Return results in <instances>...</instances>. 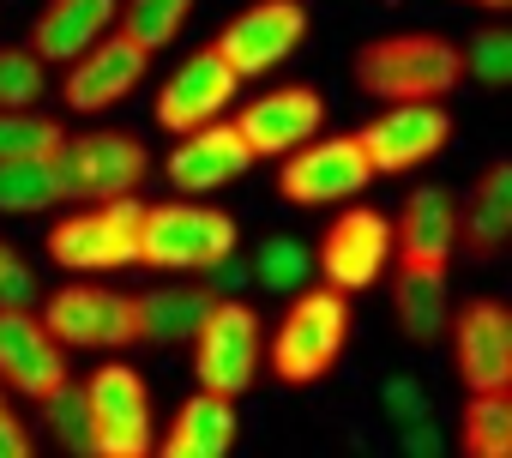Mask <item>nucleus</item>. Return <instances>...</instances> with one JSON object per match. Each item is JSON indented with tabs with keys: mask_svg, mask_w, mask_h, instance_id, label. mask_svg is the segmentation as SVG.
<instances>
[{
	"mask_svg": "<svg viewBox=\"0 0 512 458\" xmlns=\"http://www.w3.org/2000/svg\"><path fill=\"white\" fill-rule=\"evenodd\" d=\"M55 175H61V199L97 205L133 193L151 175V151L133 133H79L55 145Z\"/></svg>",
	"mask_w": 512,
	"mask_h": 458,
	"instance_id": "obj_7",
	"label": "nucleus"
},
{
	"mask_svg": "<svg viewBox=\"0 0 512 458\" xmlns=\"http://www.w3.org/2000/svg\"><path fill=\"white\" fill-rule=\"evenodd\" d=\"M452 326V362L464 392H506L512 386V314L494 296L464 302L458 314H446Z\"/></svg>",
	"mask_w": 512,
	"mask_h": 458,
	"instance_id": "obj_11",
	"label": "nucleus"
},
{
	"mask_svg": "<svg viewBox=\"0 0 512 458\" xmlns=\"http://www.w3.org/2000/svg\"><path fill=\"white\" fill-rule=\"evenodd\" d=\"M386 266H392V217L374 205H350L320 242V278L350 296V290L380 284Z\"/></svg>",
	"mask_w": 512,
	"mask_h": 458,
	"instance_id": "obj_14",
	"label": "nucleus"
},
{
	"mask_svg": "<svg viewBox=\"0 0 512 458\" xmlns=\"http://www.w3.org/2000/svg\"><path fill=\"white\" fill-rule=\"evenodd\" d=\"M139 223H145V205L133 193L79 205L73 217H61L49 229V260L61 272H115V266H133L139 260Z\"/></svg>",
	"mask_w": 512,
	"mask_h": 458,
	"instance_id": "obj_5",
	"label": "nucleus"
},
{
	"mask_svg": "<svg viewBox=\"0 0 512 458\" xmlns=\"http://www.w3.org/2000/svg\"><path fill=\"white\" fill-rule=\"evenodd\" d=\"M386 410H392V422H416V416H428V398L416 380H386Z\"/></svg>",
	"mask_w": 512,
	"mask_h": 458,
	"instance_id": "obj_35",
	"label": "nucleus"
},
{
	"mask_svg": "<svg viewBox=\"0 0 512 458\" xmlns=\"http://www.w3.org/2000/svg\"><path fill=\"white\" fill-rule=\"evenodd\" d=\"M308 272H314V260H308V248L290 242V236H272V242L260 248V260H253V278H260L266 290H278V296H296V290L308 284Z\"/></svg>",
	"mask_w": 512,
	"mask_h": 458,
	"instance_id": "obj_29",
	"label": "nucleus"
},
{
	"mask_svg": "<svg viewBox=\"0 0 512 458\" xmlns=\"http://www.w3.org/2000/svg\"><path fill=\"white\" fill-rule=\"evenodd\" d=\"M31 422L19 416V404H13V392L0 386V458H31Z\"/></svg>",
	"mask_w": 512,
	"mask_h": 458,
	"instance_id": "obj_34",
	"label": "nucleus"
},
{
	"mask_svg": "<svg viewBox=\"0 0 512 458\" xmlns=\"http://www.w3.org/2000/svg\"><path fill=\"white\" fill-rule=\"evenodd\" d=\"M308 37V7L302 0H253L241 7L223 31H217V55L235 67V79H260L272 67H284Z\"/></svg>",
	"mask_w": 512,
	"mask_h": 458,
	"instance_id": "obj_8",
	"label": "nucleus"
},
{
	"mask_svg": "<svg viewBox=\"0 0 512 458\" xmlns=\"http://www.w3.org/2000/svg\"><path fill=\"white\" fill-rule=\"evenodd\" d=\"M61 205L55 157H7L0 163V211H49Z\"/></svg>",
	"mask_w": 512,
	"mask_h": 458,
	"instance_id": "obj_26",
	"label": "nucleus"
},
{
	"mask_svg": "<svg viewBox=\"0 0 512 458\" xmlns=\"http://www.w3.org/2000/svg\"><path fill=\"white\" fill-rule=\"evenodd\" d=\"M464 79V49L434 31H398L356 49V85L386 103H428Z\"/></svg>",
	"mask_w": 512,
	"mask_h": 458,
	"instance_id": "obj_1",
	"label": "nucleus"
},
{
	"mask_svg": "<svg viewBox=\"0 0 512 458\" xmlns=\"http://www.w3.org/2000/svg\"><path fill=\"white\" fill-rule=\"evenodd\" d=\"M61 380H67V344L43 326V314H31V302L0 308V386L43 404Z\"/></svg>",
	"mask_w": 512,
	"mask_h": 458,
	"instance_id": "obj_12",
	"label": "nucleus"
},
{
	"mask_svg": "<svg viewBox=\"0 0 512 458\" xmlns=\"http://www.w3.org/2000/svg\"><path fill=\"white\" fill-rule=\"evenodd\" d=\"M43 67L49 61H37L31 49H0V109H37V97H43Z\"/></svg>",
	"mask_w": 512,
	"mask_h": 458,
	"instance_id": "obj_31",
	"label": "nucleus"
},
{
	"mask_svg": "<svg viewBox=\"0 0 512 458\" xmlns=\"http://www.w3.org/2000/svg\"><path fill=\"white\" fill-rule=\"evenodd\" d=\"M320 121H326V97H320V91H308V85H278V91H266V97H253L229 127L241 133V145H247L253 157H290L302 139L320 133Z\"/></svg>",
	"mask_w": 512,
	"mask_h": 458,
	"instance_id": "obj_16",
	"label": "nucleus"
},
{
	"mask_svg": "<svg viewBox=\"0 0 512 458\" xmlns=\"http://www.w3.org/2000/svg\"><path fill=\"white\" fill-rule=\"evenodd\" d=\"M464 452L470 458L512 452V392H470L464 398Z\"/></svg>",
	"mask_w": 512,
	"mask_h": 458,
	"instance_id": "obj_27",
	"label": "nucleus"
},
{
	"mask_svg": "<svg viewBox=\"0 0 512 458\" xmlns=\"http://www.w3.org/2000/svg\"><path fill=\"white\" fill-rule=\"evenodd\" d=\"M392 254L398 266H434L446 272L458 254V199L446 187H416L392 223Z\"/></svg>",
	"mask_w": 512,
	"mask_h": 458,
	"instance_id": "obj_19",
	"label": "nucleus"
},
{
	"mask_svg": "<svg viewBox=\"0 0 512 458\" xmlns=\"http://www.w3.org/2000/svg\"><path fill=\"white\" fill-rule=\"evenodd\" d=\"M43 410H49V434L61 440V452H91V416H85V392L73 380H61L43 398Z\"/></svg>",
	"mask_w": 512,
	"mask_h": 458,
	"instance_id": "obj_30",
	"label": "nucleus"
},
{
	"mask_svg": "<svg viewBox=\"0 0 512 458\" xmlns=\"http://www.w3.org/2000/svg\"><path fill=\"white\" fill-rule=\"evenodd\" d=\"M229 446H235V398L199 386V392L175 410L169 434H163L151 452H163V458H223Z\"/></svg>",
	"mask_w": 512,
	"mask_h": 458,
	"instance_id": "obj_21",
	"label": "nucleus"
},
{
	"mask_svg": "<svg viewBox=\"0 0 512 458\" xmlns=\"http://www.w3.org/2000/svg\"><path fill=\"white\" fill-rule=\"evenodd\" d=\"M392 308H398V326H404V338H416V344L440 338V332H446V314H452L446 272H434V266H398Z\"/></svg>",
	"mask_w": 512,
	"mask_h": 458,
	"instance_id": "obj_24",
	"label": "nucleus"
},
{
	"mask_svg": "<svg viewBox=\"0 0 512 458\" xmlns=\"http://www.w3.org/2000/svg\"><path fill=\"white\" fill-rule=\"evenodd\" d=\"M464 67H470V79H482L488 91L506 85V79H512V31H500V25L476 31L470 49H464Z\"/></svg>",
	"mask_w": 512,
	"mask_h": 458,
	"instance_id": "obj_32",
	"label": "nucleus"
},
{
	"mask_svg": "<svg viewBox=\"0 0 512 458\" xmlns=\"http://www.w3.org/2000/svg\"><path fill=\"white\" fill-rule=\"evenodd\" d=\"M253 169V151L241 145V133L223 121H199V127H187V133H175V145H169V163H163V175L181 187V193H217V187H229V181H241Z\"/></svg>",
	"mask_w": 512,
	"mask_h": 458,
	"instance_id": "obj_18",
	"label": "nucleus"
},
{
	"mask_svg": "<svg viewBox=\"0 0 512 458\" xmlns=\"http://www.w3.org/2000/svg\"><path fill=\"white\" fill-rule=\"evenodd\" d=\"M235 242H241L235 217L199 199L145 205V223H139V260L157 272H217L235 254Z\"/></svg>",
	"mask_w": 512,
	"mask_h": 458,
	"instance_id": "obj_2",
	"label": "nucleus"
},
{
	"mask_svg": "<svg viewBox=\"0 0 512 458\" xmlns=\"http://www.w3.org/2000/svg\"><path fill=\"white\" fill-rule=\"evenodd\" d=\"M79 392H85L91 452H97V458H145V452L157 446V434H151L157 410H151V386H145L139 368H127V362H103V368L85 374Z\"/></svg>",
	"mask_w": 512,
	"mask_h": 458,
	"instance_id": "obj_4",
	"label": "nucleus"
},
{
	"mask_svg": "<svg viewBox=\"0 0 512 458\" xmlns=\"http://www.w3.org/2000/svg\"><path fill=\"white\" fill-rule=\"evenodd\" d=\"M368 181H380L356 145V133H338V139H302L278 175L284 199L290 205H332V199H356Z\"/></svg>",
	"mask_w": 512,
	"mask_h": 458,
	"instance_id": "obj_13",
	"label": "nucleus"
},
{
	"mask_svg": "<svg viewBox=\"0 0 512 458\" xmlns=\"http://www.w3.org/2000/svg\"><path fill=\"white\" fill-rule=\"evenodd\" d=\"M187 344H193L199 386L223 392V398H241L266 368V326H260V314H253L247 302H211Z\"/></svg>",
	"mask_w": 512,
	"mask_h": 458,
	"instance_id": "obj_6",
	"label": "nucleus"
},
{
	"mask_svg": "<svg viewBox=\"0 0 512 458\" xmlns=\"http://www.w3.org/2000/svg\"><path fill=\"white\" fill-rule=\"evenodd\" d=\"M446 139H452V115H446L440 97H428V103H386L374 121L356 127V145H362L374 175H404V169L440 157Z\"/></svg>",
	"mask_w": 512,
	"mask_h": 458,
	"instance_id": "obj_9",
	"label": "nucleus"
},
{
	"mask_svg": "<svg viewBox=\"0 0 512 458\" xmlns=\"http://www.w3.org/2000/svg\"><path fill=\"white\" fill-rule=\"evenodd\" d=\"M31 296H37V272L25 266L19 248L0 242V308H19V302H31Z\"/></svg>",
	"mask_w": 512,
	"mask_h": 458,
	"instance_id": "obj_33",
	"label": "nucleus"
},
{
	"mask_svg": "<svg viewBox=\"0 0 512 458\" xmlns=\"http://www.w3.org/2000/svg\"><path fill=\"white\" fill-rule=\"evenodd\" d=\"M43 326L67 344V350H127L139 344V314L133 296L109 290V284H67L49 296Z\"/></svg>",
	"mask_w": 512,
	"mask_h": 458,
	"instance_id": "obj_10",
	"label": "nucleus"
},
{
	"mask_svg": "<svg viewBox=\"0 0 512 458\" xmlns=\"http://www.w3.org/2000/svg\"><path fill=\"white\" fill-rule=\"evenodd\" d=\"M458 242L470 260H494L512 242V163H488V175L458 211Z\"/></svg>",
	"mask_w": 512,
	"mask_h": 458,
	"instance_id": "obj_22",
	"label": "nucleus"
},
{
	"mask_svg": "<svg viewBox=\"0 0 512 458\" xmlns=\"http://www.w3.org/2000/svg\"><path fill=\"white\" fill-rule=\"evenodd\" d=\"M61 121L37 115V109H0V163L7 157H55L61 145Z\"/></svg>",
	"mask_w": 512,
	"mask_h": 458,
	"instance_id": "obj_28",
	"label": "nucleus"
},
{
	"mask_svg": "<svg viewBox=\"0 0 512 458\" xmlns=\"http://www.w3.org/2000/svg\"><path fill=\"white\" fill-rule=\"evenodd\" d=\"M470 7H488V13H506V7H512V0H470Z\"/></svg>",
	"mask_w": 512,
	"mask_h": 458,
	"instance_id": "obj_36",
	"label": "nucleus"
},
{
	"mask_svg": "<svg viewBox=\"0 0 512 458\" xmlns=\"http://www.w3.org/2000/svg\"><path fill=\"white\" fill-rule=\"evenodd\" d=\"M187 19H193V0H127V7H115V31L133 37L145 55L169 49Z\"/></svg>",
	"mask_w": 512,
	"mask_h": 458,
	"instance_id": "obj_25",
	"label": "nucleus"
},
{
	"mask_svg": "<svg viewBox=\"0 0 512 458\" xmlns=\"http://www.w3.org/2000/svg\"><path fill=\"white\" fill-rule=\"evenodd\" d=\"M145 73H151V55H145L133 37L103 31L79 61H67V85H61V97H67V109L97 115V109H115L121 97H133Z\"/></svg>",
	"mask_w": 512,
	"mask_h": 458,
	"instance_id": "obj_15",
	"label": "nucleus"
},
{
	"mask_svg": "<svg viewBox=\"0 0 512 458\" xmlns=\"http://www.w3.org/2000/svg\"><path fill=\"white\" fill-rule=\"evenodd\" d=\"M235 91H241L235 67L217 49H193L175 67V79L157 91V127H169V139H175V133H187L199 121H223V109L235 103Z\"/></svg>",
	"mask_w": 512,
	"mask_h": 458,
	"instance_id": "obj_17",
	"label": "nucleus"
},
{
	"mask_svg": "<svg viewBox=\"0 0 512 458\" xmlns=\"http://www.w3.org/2000/svg\"><path fill=\"white\" fill-rule=\"evenodd\" d=\"M115 7L121 0H49L31 25V55L37 61H79L103 31H115Z\"/></svg>",
	"mask_w": 512,
	"mask_h": 458,
	"instance_id": "obj_20",
	"label": "nucleus"
},
{
	"mask_svg": "<svg viewBox=\"0 0 512 458\" xmlns=\"http://www.w3.org/2000/svg\"><path fill=\"white\" fill-rule=\"evenodd\" d=\"M211 296L199 284H163V290H145L133 296V314H139V344H187L205 320Z\"/></svg>",
	"mask_w": 512,
	"mask_h": 458,
	"instance_id": "obj_23",
	"label": "nucleus"
},
{
	"mask_svg": "<svg viewBox=\"0 0 512 458\" xmlns=\"http://www.w3.org/2000/svg\"><path fill=\"white\" fill-rule=\"evenodd\" d=\"M350 338V296L320 284V290H296L290 314L272 332V374L284 386H314L338 368Z\"/></svg>",
	"mask_w": 512,
	"mask_h": 458,
	"instance_id": "obj_3",
	"label": "nucleus"
}]
</instances>
